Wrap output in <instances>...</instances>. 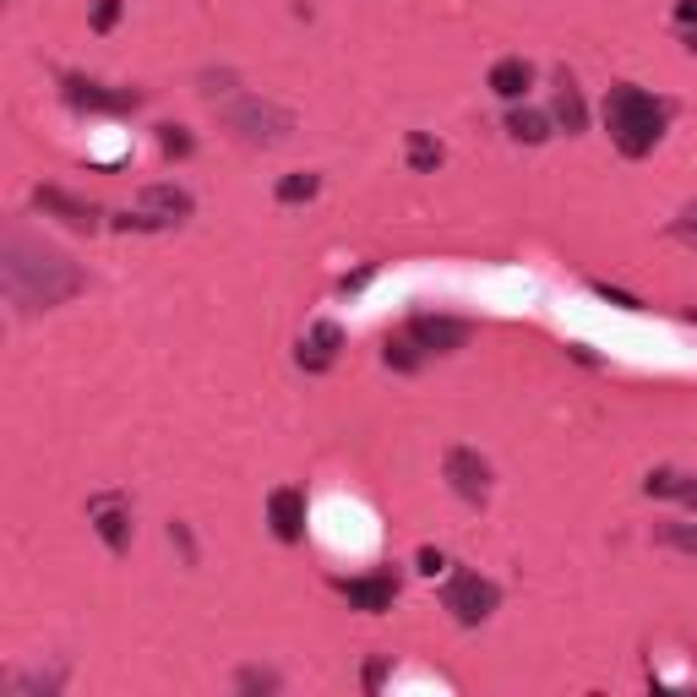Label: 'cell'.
Instances as JSON below:
<instances>
[{
  "instance_id": "1",
  "label": "cell",
  "mask_w": 697,
  "mask_h": 697,
  "mask_svg": "<svg viewBox=\"0 0 697 697\" xmlns=\"http://www.w3.org/2000/svg\"><path fill=\"white\" fill-rule=\"evenodd\" d=\"M0 279H5V294L22 305V311H49L60 300H71L77 289H88V273L60 257L55 246L33 240L22 224L5 229V251H0Z\"/></svg>"
},
{
  "instance_id": "2",
  "label": "cell",
  "mask_w": 697,
  "mask_h": 697,
  "mask_svg": "<svg viewBox=\"0 0 697 697\" xmlns=\"http://www.w3.org/2000/svg\"><path fill=\"white\" fill-rule=\"evenodd\" d=\"M665 126H671V104L621 82L605 93V132L616 142L621 158H649L660 142H665Z\"/></svg>"
},
{
  "instance_id": "3",
  "label": "cell",
  "mask_w": 697,
  "mask_h": 697,
  "mask_svg": "<svg viewBox=\"0 0 697 697\" xmlns=\"http://www.w3.org/2000/svg\"><path fill=\"white\" fill-rule=\"evenodd\" d=\"M218 121H224V132H235L246 147H279V142L294 137V115L283 104H273V99H257V93L224 104Z\"/></svg>"
},
{
  "instance_id": "4",
  "label": "cell",
  "mask_w": 697,
  "mask_h": 697,
  "mask_svg": "<svg viewBox=\"0 0 697 697\" xmlns=\"http://www.w3.org/2000/svg\"><path fill=\"white\" fill-rule=\"evenodd\" d=\"M496 605H502V588L480 572H452L441 583V610H452L458 627H485L496 616Z\"/></svg>"
},
{
  "instance_id": "5",
  "label": "cell",
  "mask_w": 697,
  "mask_h": 697,
  "mask_svg": "<svg viewBox=\"0 0 697 697\" xmlns=\"http://www.w3.org/2000/svg\"><path fill=\"white\" fill-rule=\"evenodd\" d=\"M60 99L71 110H88V115H132V110H142L137 88H104V82H88L77 71H60Z\"/></svg>"
},
{
  "instance_id": "6",
  "label": "cell",
  "mask_w": 697,
  "mask_h": 697,
  "mask_svg": "<svg viewBox=\"0 0 697 697\" xmlns=\"http://www.w3.org/2000/svg\"><path fill=\"white\" fill-rule=\"evenodd\" d=\"M33 207H38L44 218H60V224L77 229V235H93L99 218H104L88 196H77V191H66V186H33Z\"/></svg>"
},
{
  "instance_id": "7",
  "label": "cell",
  "mask_w": 697,
  "mask_h": 697,
  "mask_svg": "<svg viewBox=\"0 0 697 697\" xmlns=\"http://www.w3.org/2000/svg\"><path fill=\"white\" fill-rule=\"evenodd\" d=\"M404 333L415 338L425 355H458L469 338H474V327L463 322V316H436V311H419L404 322Z\"/></svg>"
},
{
  "instance_id": "8",
  "label": "cell",
  "mask_w": 697,
  "mask_h": 697,
  "mask_svg": "<svg viewBox=\"0 0 697 697\" xmlns=\"http://www.w3.org/2000/svg\"><path fill=\"white\" fill-rule=\"evenodd\" d=\"M441 474H447V485H452L469 507H480V502L491 496V463H485L474 447H452V452L441 458Z\"/></svg>"
},
{
  "instance_id": "9",
  "label": "cell",
  "mask_w": 697,
  "mask_h": 697,
  "mask_svg": "<svg viewBox=\"0 0 697 697\" xmlns=\"http://www.w3.org/2000/svg\"><path fill=\"white\" fill-rule=\"evenodd\" d=\"M333 588L349 599V610L382 616V610H393V599H398V572L382 566V572H366V577H338Z\"/></svg>"
},
{
  "instance_id": "10",
  "label": "cell",
  "mask_w": 697,
  "mask_h": 697,
  "mask_svg": "<svg viewBox=\"0 0 697 697\" xmlns=\"http://www.w3.org/2000/svg\"><path fill=\"white\" fill-rule=\"evenodd\" d=\"M268 529L279 546H300L305 540V491L300 485H279L268 496Z\"/></svg>"
},
{
  "instance_id": "11",
  "label": "cell",
  "mask_w": 697,
  "mask_h": 697,
  "mask_svg": "<svg viewBox=\"0 0 697 697\" xmlns=\"http://www.w3.org/2000/svg\"><path fill=\"white\" fill-rule=\"evenodd\" d=\"M338 349H344V327H338V322H311V333H305L300 349H294V366L311 371V376H322V371H333Z\"/></svg>"
},
{
  "instance_id": "12",
  "label": "cell",
  "mask_w": 697,
  "mask_h": 697,
  "mask_svg": "<svg viewBox=\"0 0 697 697\" xmlns=\"http://www.w3.org/2000/svg\"><path fill=\"white\" fill-rule=\"evenodd\" d=\"M88 513H93L99 540H104L115 557H126V551H132V513H126V496H93Z\"/></svg>"
},
{
  "instance_id": "13",
  "label": "cell",
  "mask_w": 697,
  "mask_h": 697,
  "mask_svg": "<svg viewBox=\"0 0 697 697\" xmlns=\"http://www.w3.org/2000/svg\"><path fill=\"white\" fill-rule=\"evenodd\" d=\"M485 82H491V93H496V99L518 104V99L535 88V66H529L524 55H507V60H496V66H491V77H485Z\"/></svg>"
},
{
  "instance_id": "14",
  "label": "cell",
  "mask_w": 697,
  "mask_h": 697,
  "mask_svg": "<svg viewBox=\"0 0 697 697\" xmlns=\"http://www.w3.org/2000/svg\"><path fill=\"white\" fill-rule=\"evenodd\" d=\"M557 121L566 137H577L588 126V104H583V93H577V82H572L566 66H557Z\"/></svg>"
},
{
  "instance_id": "15",
  "label": "cell",
  "mask_w": 697,
  "mask_h": 697,
  "mask_svg": "<svg viewBox=\"0 0 697 697\" xmlns=\"http://www.w3.org/2000/svg\"><path fill=\"white\" fill-rule=\"evenodd\" d=\"M643 491H649V496H665V502H682V507L697 513V480L682 474V469H649Z\"/></svg>"
},
{
  "instance_id": "16",
  "label": "cell",
  "mask_w": 697,
  "mask_h": 697,
  "mask_svg": "<svg viewBox=\"0 0 697 697\" xmlns=\"http://www.w3.org/2000/svg\"><path fill=\"white\" fill-rule=\"evenodd\" d=\"M142 207H147V213H158V218H169V224H180V218H191V213H196L191 191H180V186H147V191H142Z\"/></svg>"
},
{
  "instance_id": "17",
  "label": "cell",
  "mask_w": 697,
  "mask_h": 697,
  "mask_svg": "<svg viewBox=\"0 0 697 697\" xmlns=\"http://www.w3.org/2000/svg\"><path fill=\"white\" fill-rule=\"evenodd\" d=\"M507 137L524 142V147H540V142L551 137V121L540 110H507Z\"/></svg>"
},
{
  "instance_id": "18",
  "label": "cell",
  "mask_w": 697,
  "mask_h": 697,
  "mask_svg": "<svg viewBox=\"0 0 697 697\" xmlns=\"http://www.w3.org/2000/svg\"><path fill=\"white\" fill-rule=\"evenodd\" d=\"M382 360L393 366V371H404V376H415L419 360H425V349H419L409 333H398V338H387V349H382Z\"/></svg>"
},
{
  "instance_id": "19",
  "label": "cell",
  "mask_w": 697,
  "mask_h": 697,
  "mask_svg": "<svg viewBox=\"0 0 697 697\" xmlns=\"http://www.w3.org/2000/svg\"><path fill=\"white\" fill-rule=\"evenodd\" d=\"M316 191H322V175H311V169H305V175H283L279 186H273V196H279L283 207H294V202H311Z\"/></svg>"
},
{
  "instance_id": "20",
  "label": "cell",
  "mask_w": 697,
  "mask_h": 697,
  "mask_svg": "<svg viewBox=\"0 0 697 697\" xmlns=\"http://www.w3.org/2000/svg\"><path fill=\"white\" fill-rule=\"evenodd\" d=\"M654 540L671 546V551H682V557H697V524H660Z\"/></svg>"
},
{
  "instance_id": "21",
  "label": "cell",
  "mask_w": 697,
  "mask_h": 697,
  "mask_svg": "<svg viewBox=\"0 0 697 697\" xmlns=\"http://www.w3.org/2000/svg\"><path fill=\"white\" fill-rule=\"evenodd\" d=\"M441 164V142H430L425 132H409V169L415 175H430Z\"/></svg>"
},
{
  "instance_id": "22",
  "label": "cell",
  "mask_w": 697,
  "mask_h": 697,
  "mask_svg": "<svg viewBox=\"0 0 697 697\" xmlns=\"http://www.w3.org/2000/svg\"><path fill=\"white\" fill-rule=\"evenodd\" d=\"M158 147H164V158H191V153H196V137H191L186 126H158Z\"/></svg>"
},
{
  "instance_id": "23",
  "label": "cell",
  "mask_w": 697,
  "mask_h": 697,
  "mask_svg": "<svg viewBox=\"0 0 697 697\" xmlns=\"http://www.w3.org/2000/svg\"><path fill=\"white\" fill-rule=\"evenodd\" d=\"M235 687H240V693H279V676H273V671H257V665H246V671L235 676Z\"/></svg>"
},
{
  "instance_id": "24",
  "label": "cell",
  "mask_w": 697,
  "mask_h": 697,
  "mask_svg": "<svg viewBox=\"0 0 697 697\" xmlns=\"http://www.w3.org/2000/svg\"><path fill=\"white\" fill-rule=\"evenodd\" d=\"M594 294H599L605 305H616V311H632V316H638V311H649L638 294H627V289H610V283H594Z\"/></svg>"
},
{
  "instance_id": "25",
  "label": "cell",
  "mask_w": 697,
  "mask_h": 697,
  "mask_svg": "<svg viewBox=\"0 0 697 697\" xmlns=\"http://www.w3.org/2000/svg\"><path fill=\"white\" fill-rule=\"evenodd\" d=\"M121 22V0H93V16H88V27L93 33H110Z\"/></svg>"
},
{
  "instance_id": "26",
  "label": "cell",
  "mask_w": 697,
  "mask_h": 697,
  "mask_svg": "<svg viewBox=\"0 0 697 697\" xmlns=\"http://www.w3.org/2000/svg\"><path fill=\"white\" fill-rule=\"evenodd\" d=\"M671 235H676V240H687V246H697V202H687V207L676 213V224H671Z\"/></svg>"
},
{
  "instance_id": "27",
  "label": "cell",
  "mask_w": 697,
  "mask_h": 697,
  "mask_svg": "<svg viewBox=\"0 0 697 697\" xmlns=\"http://www.w3.org/2000/svg\"><path fill=\"white\" fill-rule=\"evenodd\" d=\"M235 88V71H202V93L207 99H218V93H229Z\"/></svg>"
},
{
  "instance_id": "28",
  "label": "cell",
  "mask_w": 697,
  "mask_h": 697,
  "mask_svg": "<svg viewBox=\"0 0 697 697\" xmlns=\"http://www.w3.org/2000/svg\"><path fill=\"white\" fill-rule=\"evenodd\" d=\"M415 566H419V572H425V577H436V572H447V557H441L436 546H425V551H419V557H415Z\"/></svg>"
},
{
  "instance_id": "29",
  "label": "cell",
  "mask_w": 697,
  "mask_h": 697,
  "mask_svg": "<svg viewBox=\"0 0 697 697\" xmlns=\"http://www.w3.org/2000/svg\"><path fill=\"white\" fill-rule=\"evenodd\" d=\"M169 540L186 551V561H196V540H191V529H186V524H169Z\"/></svg>"
},
{
  "instance_id": "30",
  "label": "cell",
  "mask_w": 697,
  "mask_h": 697,
  "mask_svg": "<svg viewBox=\"0 0 697 697\" xmlns=\"http://www.w3.org/2000/svg\"><path fill=\"white\" fill-rule=\"evenodd\" d=\"M382 676H387V660H371V665H366V693H376Z\"/></svg>"
},
{
  "instance_id": "31",
  "label": "cell",
  "mask_w": 697,
  "mask_h": 697,
  "mask_svg": "<svg viewBox=\"0 0 697 697\" xmlns=\"http://www.w3.org/2000/svg\"><path fill=\"white\" fill-rule=\"evenodd\" d=\"M676 27H697V0H676Z\"/></svg>"
},
{
  "instance_id": "32",
  "label": "cell",
  "mask_w": 697,
  "mask_h": 697,
  "mask_svg": "<svg viewBox=\"0 0 697 697\" xmlns=\"http://www.w3.org/2000/svg\"><path fill=\"white\" fill-rule=\"evenodd\" d=\"M682 44H687V55H697V27H682Z\"/></svg>"
}]
</instances>
